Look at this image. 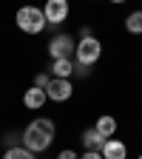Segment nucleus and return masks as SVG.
<instances>
[{
    "label": "nucleus",
    "instance_id": "5",
    "mask_svg": "<svg viewBox=\"0 0 142 159\" xmlns=\"http://www.w3.org/2000/svg\"><path fill=\"white\" fill-rule=\"evenodd\" d=\"M43 14H46V26H57L63 20H68V3L66 0H48Z\"/></svg>",
    "mask_w": 142,
    "mask_h": 159
},
{
    "label": "nucleus",
    "instance_id": "12",
    "mask_svg": "<svg viewBox=\"0 0 142 159\" xmlns=\"http://www.w3.org/2000/svg\"><path fill=\"white\" fill-rule=\"evenodd\" d=\"M125 29L131 34H142V11H131L125 17Z\"/></svg>",
    "mask_w": 142,
    "mask_h": 159
},
{
    "label": "nucleus",
    "instance_id": "17",
    "mask_svg": "<svg viewBox=\"0 0 142 159\" xmlns=\"http://www.w3.org/2000/svg\"><path fill=\"white\" fill-rule=\"evenodd\" d=\"M80 159H103V153H97V151H85Z\"/></svg>",
    "mask_w": 142,
    "mask_h": 159
},
{
    "label": "nucleus",
    "instance_id": "19",
    "mask_svg": "<svg viewBox=\"0 0 142 159\" xmlns=\"http://www.w3.org/2000/svg\"><path fill=\"white\" fill-rule=\"evenodd\" d=\"M139 11H142V9H139Z\"/></svg>",
    "mask_w": 142,
    "mask_h": 159
},
{
    "label": "nucleus",
    "instance_id": "9",
    "mask_svg": "<svg viewBox=\"0 0 142 159\" xmlns=\"http://www.w3.org/2000/svg\"><path fill=\"white\" fill-rule=\"evenodd\" d=\"M94 131H97V134H103L105 139H114V134H117V119H114V116H108V114L97 116V125H94Z\"/></svg>",
    "mask_w": 142,
    "mask_h": 159
},
{
    "label": "nucleus",
    "instance_id": "14",
    "mask_svg": "<svg viewBox=\"0 0 142 159\" xmlns=\"http://www.w3.org/2000/svg\"><path fill=\"white\" fill-rule=\"evenodd\" d=\"M31 125H34V128H40V131H46V134H51V136H54V131H57V128H54V122H51V119H46V116H37Z\"/></svg>",
    "mask_w": 142,
    "mask_h": 159
},
{
    "label": "nucleus",
    "instance_id": "6",
    "mask_svg": "<svg viewBox=\"0 0 142 159\" xmlns=\"http://www.w3.org/2000/svg\"><path fill=\"white\" fill-rule=\"evenodd\" d=\"M71 94H74L71 80H54V77H51V83H48V88H46V99H51V102H66Z\"/></svg>",
    "mask_w": 142,
    "mask_h": 159
},
{
    "label": "nucleus",
    "instance_id": "16",
    "mask_svg": "<svg viewBox=\"0 0 142 159\" xmlns=\"http://www.w3.org/2000/svg\"><path fill=\"white\" fill-rule=\"evenodd\" d=\"M57 159H80V156H77L74 151H60V156H57Z\"/></svg>",
    "mask_w": 142,
    "mask_h": 159
},
{
    "label": "nucleus",
    "instance_id": "13",
    "mask_svg": "<svg viewBox=\"0 0 142 159\" xmlns=\"http://www.w3.org/2000/svg\"><path fill=\"white\" fill-rule=\"evenodd\" d=\"M3 159H34V153H31V151H26L23 145H14V148H6Z\"/></svg>",
    "mask_w": 142,
    "mask_h": 159
},
{
    "label": "nucleus",
    "instance_id": "7",
    "mask_svg": "<svg viewBox=\"0 0 142 159\" xmlns=\"http://www.w3.org/2000/svg\"><path fill=\"white\" fill-rule=\"evenodd\" d=\"M99 153H103V159H125L128 156V148H125V142H119V139H108L105 148L99 151Z\"/></svg>",
    "mask_w": 142,
    "mask_h": 159
},
{
    "label": "nucleus",
    "instance_id": "3",
    "mask_svg": "<svg viewBox=\"0 0 142 159\" xmlns=\"http://www.w3.org/2000/svg\"><path fill=\"white\" fill-rule=\"evenodd\" d=\"M51 142H54V136H51V134H46V131H40V128H34L31 122H29V128L23 131V148H26V151H31V153L46 151Z\"/></svg>",
    "mask_w": 142,
    "mask_h": 159
},
{
    "label": "nucleus",
    "instance_id": "8",
    "mask_svg": "<svg viewBox=\"0 0 142 159\" xmlns=\"http://www.w3.org/2000/svg\"><path fill=\"white\" fill-rule=\"evenodd\" d=\"M105 142H108V139H105L103 134H97L94 128H88V131L83 134V145H85V151H97V153H99V151L105 148Z\"/></svg>",
    "mask_w": 142,
    "mask_h": 159
},
{
    "label": "nucleus",
    "instance_id": "1",
    "mask_svg": "<svg viewBox=\"0 0 142 159\" xmlns=\"http://www.w3.org/2000/svg\"><path fill=\"white\" fill-rule=\"evenodd\" d=\"M17 26H20V31H26V34H40L46 29V14H43V9H34V6H23L17 11Z\"/></svg>",
    "mask_w": 142,
    "mask_h": 159
},
{
    "label": "nucleus",
    "instance_id": "18",
    "mask_svg": "<svg viewBox=\"0 0 142 159\" xmlns=\"http://www.w3.org/2000/svg\"><path fill=\"white\" fill-rule=\"evenodd\" d=\"M136 159H142V156H136Z\"/></svg>",
    "mask_w": 142,
    "mask_h": 159
},
{
    "label": "nucleus",
    "instance_id": "15",
    "mask_svg": "<svg viewBox=\"0 0 142 159\" xmlns=\"http://www.w3.org/2000/svg\"><path fill=\"white\" fill-rule=\"evenodd\" d=\"M48 83H51V74H46V71L34 77V88H40V91H46V88H48Z\"/></svg>",
    "mask_w": 142,
    "mask_h": 159
},
{
    "label": "nucleus",
    "instance_id": "10",
    "mask_svg": "<svg viewBox=\"0 0 142 159\" xmlns=\"http://www.w3.org/2000/svg\"><path fill=\"white\" fill-rule=\"evenodd\" d=\"M23 105L31 108V111L43 108V105H46V91H40V88H29V91L23 94Z\"/></svg>",
    "mask_w": 142,
    "mask_h": 159
},
{
    "label": "nucleus",
    "instance_id": "2",
    "mask_svg": "<svg viewBox=\"0 0 142 159\" xmlns=\"http://www.w3.org/2000/svg\"><path fill=\"white\" fill-rule=\"evenodd\" d=\"M74 57H77V66H94L99 57H103V43L97 37H88V40H80L77 48H74Z\"/></svg>",
    "mask_w": 142,
    "mask_h": 159
},
{
    "label": "nucleus",
    "instance_id": "4",
    "mask_svg": "<svg viewBox=\"0 0 142 159\" xmlns=\"http://www.w3.org/2000/svg\"><path fill=\"white\" fill-rule=\"evenodd\" d=\"M74 48H77V43H74L68 34H57L51 43H48V54H51V60H71Z\"/></svg>",
    "mask_w": 142,
    "mask_h": 159
},
{
    "label": "nucleus",
    "instance_id": "11",
    "mask_svg": "<svg viewBox=\"0 0 142 159\" xmlns=\"http://www.w3.org/2000/svg\"><path fill=\"white\" fill-rule=\"evenodd\" d=\"M74 74V63L71 60H54L51 63V77L54 80H71Z\"/></svg>",
    "mask_w": 142,
    "mask_h": 159
}]
</instances>
